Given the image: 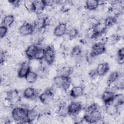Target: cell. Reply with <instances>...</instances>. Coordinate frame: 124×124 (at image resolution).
<instances>
[{"instance_id": "obj_1", "label": "cell", "mask_w": 124, "mask_h": 124, "mask_svg": "<svg viewBox=\"0 0 124 124\" xmlns=\"http://www.w3.org/2000/svg\"><path fill=\"white\" fill-rule=\"evenodd\" d=\"M28 109L23 106L15 107L12 110V118L15 121L18 123H28L27 119Z\"/></svg>"}, {"instance_id": "obj_2", "label": "cell", "mask_w": 124, "mask_h": 124, "mask_svg": "<svg viewBox=\"0 0 124 124\" xmlns=\"http://www.w3.org/2000/svg\"><path fill=\"white\" fill-rule=\"evenodd\" d=\"M84 119L87 123H97L99 121L102 119L100 108L94 109L90 112L85 113Z\"/></svg>"}, {"instance_id": "obj_3", "label": "cell", "mask_w": 124, "mask_h": 124, "mask_svg": "<svg viewBox=\"0 0 124 124\" xmlns=\"http://www.w3.org/2000/svg\"><path fill=\"white\" fill-rule=\"evenodd\" d=\"M53 83L57 87H59L65 90L71 83L70 77L58 75L53 79Z\"/></svg>"}, {"instance_id": "obj_4", "label": "cell", "mask_w": 124, "mask_h": 124, "mask_svg": "<svg viewBox=\"0 0 124 124\" xmlns=\"http://www.w3.org/2000/svg\"><path fill=\"white\" fill-rule=\"evenodd\" d=\"M56 56V50L52 46H49L45 49L44 60L47 63L51 65L55 61Z\"/></svg>"}, {"instance_id": "obj_5", "label": "cell", "mask_w": 124, "mask_h": 124, "mask_svg": "<svg viewBox=\"0 0 124 124\" xmlns=\"http://www.w3.org/2000/svg\"><path fill=\"white\" fill-rule=\"evenodd\" d=\"M33 25L30 23L25 22L18 29V33L21 36L31 35L34 32Z\"/></svg>"}, {"instance_id": "obj_6", "label": "cell", "mask_w": 124, "mask_h": 124, "mask_svg": "<svg viewBox=\"0 0 124 124\" xmlns=\"http://www.w3.org/2000/svg\"><path fill=\"white\" fill-rule=\"evenodd\" d=\"M67 30V24L65 22H60L55 27L53 34L56 37H62L66 34Z\"/></svg>"}, {"instance_id": "obj_7", "label": "cell", "mask_w": 124, "mask_h": 124, "mask_svg": "<svg viewBox=\"0 0 124 124\" xmlns=\"http://www.w3.org/2000/svg\"><path fill=\"white\" fill-rule=\"evenodd\" d=\"M105 52V45L100 43H95L93 44L91 47L90 53L93 56H98Z\"/></svg>"}, {"instance_id": "obj_8", "label": "cell", "mask_w": 124, "mask_h": 124, "mask_svg": "<svg viewBox=\"0 0 124 124\" xmlns=\"http://www.w3.org/2000/svg\"><path fill=\"white\" fill-rule=\"evenodd\" d=\"M31 67L28 62H25L20 63L17 70V76L19 78H25L27 74L30 71Z\"/></svg>"}, {"instance_id": "obj_9", "label": "cell", "mask_w": 124, "mask_h": 124, "mask_svg": "<svg viewBox=\"0 0 124 124\" xmlns=\"http://www.w3.org/2000/svg\"><path fill=\"white\" fill-rule=\"evenodd\" d=\"M82 108V105L78 102L73 101L68 106V114L72 116L77 114Z\"/></svg>"}, {"instance_id": "obj_10", "label": "cell", "mask_w": 124, "mask_h": 124, "mask_svg": "<svg viewBox=\"0 0 124 124\" xmlns=\"http://www.w3.org/2000/svg\"><path fill=\"white\" fill-rule=\"evenodd\" d=\"M39 47L35 45L31 44L29 46L25 51V54L27 59L31 60L34 58L35 53Z\"/></svg>"}, {"instance_id": "obj_11", "label": "cell", "mask_w": 124, "mask_h": 124, "mask_svg": "<svg viewBox=\"0 0 124 124\" xmlns=\"http://www.w3.org/2000/svg\"><path fill=\"white\" fill-rule=\"evenodd\" d=\"M115 94L112 92L106 90L101 94V99L104 102L105 105L109 103H111L113 100Z\"/></svg>"}, {"instance_id": "obj_12", "label": "cell", "mask_w": 124, "mask_h": 124, "mask_svg": "<svg viewBox=\"0 0 124 124\" xmlns=\"http://www.w3.org/2000/svg\"><path fill=\"white\" fill-rule=\"evenodd\" d=\"M38 93V90L33 87H28L23 92V96L28 99H35Z\"/></svg>"}, {"instance_id": "obj_13", "label": "cell", "mask_w": 124, "mask_h": 124, "mask_svg": "<svg viewBox=\"0 0 124 124\" xmlns=\"http://www.w3.org/2000/svg\"><path fill=\"white\" fill-rule=\"evenodd\" d=\"M96 71L97 75L102 77L106 74L109 71V65L107 62L99 63L96 68Z\"/></svg>"}, {"instance_id": "obj_14", "label": "cell", "mask_w": 124, "mask_h": 124, "mask_svg": "<svg viewBox=\"0 0 124 124\" xmlns=\"http://www.w3.org/2000/svg\"><path fill=\"white\" fill-rule=\"evenodd\" d=\"M45 7L46 4L44 1H33V12H35L38 15L43 14Z\"/></svg>"}, {"instance_id": "obj_15", "label": "cell", "mask_w": 124, "mask_h": 124, "mask_svg": "<svg viewBox=\"0 0 124 124\" xmlns=\"http://www.w3.org/2000/svg\"><path fill=\"white\" fill-rule=\"evenodd\" d=\"M45 17L38 16V18L33 22V27L34 29L40 31L44 29L46 26Z\"/></svg>"}, {"instance_id": "obj_16", "label": "cell", "mask_w": 124, "mask_h": 124, "mask_svg": "<svg viewBox=\"0 0 124 124\" xmlns=\"http://www.w3.org/2000/svg\"><path fill=\"white\" fill-rule=\"evenodd\" d=\"M93 30L94 31L95 33V37L96 36H97L98 35L102 34L105 33L106 30L107 29V27L106 26L104 22H98L93 27Z\"/></svg>"}, {"instance_id": "obj_17", "label": "cell", "mask_w": 124, "mask_h": 124, "mask_svg": "<svg viewBox=\"0 0 124 124\" xmlns=\"http://www.w3.org/2000/svg\"><path fill=\"white\" fill-rule=\"evenodd\" d=\"M83 94H84V88L81 86H74L70 93V95L75 98Z\"/></svg>"}, {"instance_id": "obj_18", "label": "cell", "mask_w": 124, "mask_h": 124, "mask_svg": "<svg viewBox=\"0 0 124 124\" xmlns=\"http://www.w3.org/2000/svg\"><path fill=\"white\" fill-rule=\"evenodd\" d=\"M105 112L108 114L115 116L118 114L117 106L112 103L106 105Z\"/></svg>"}, {"instance_id": "obj_19", "label": "cell", "mask_w": 124, "mask_h": 124, "mask_svg": "<svg viewBox=\"0 0 124 124\" xmlns=\"http://www.w3.org/2000/svg\"><path fill=\"white\" fill-rule=\"evenodd\" d=\"M15 16L12 14L5 16L2 19V25L6 27H10L15 22Z\"/></svg>"}, {"instance_id": "obj_20", "label": "cell", "mask_w": 124, "mask_h": 124, "mask_svg": "<svg viewBox=\"0 0 124 124\" xmlns=\"http://www.w3.org/2000/svg\"><path fill=\"white\" fill-rule=\"evenodd\" d=\"M38 75L36 72L33 71H30L25 77V79L29 83H33L38 79Z\"/></svg>"}, {"instance_id": "obj_21", "label": "cell", "mask_w": 124, "mask_h": 124, "mask_svg": "<svg viewBox=\"0 0 124 124\" xmlns=\"http://www.w3.org/2000/svg\"><path fill=\"white\" fill-rule=\"evenodd\" d=\"M99 5L98 1L95 0H89L86 1L85 8L89 11H94Z\"/></svg>"}, {"instance_id": "obj_22", "label": "cell", "mask_w": 124, "mask_h": 124, "mask_svg": "<svg viewBox=\"0 0 124 124\" xmlns=\"http://www.w3.org/2000/svg\"><path fill=\"white\" fill-rule=\"evenodd\" d=\"M82 53V50L81 49V47H80L78 45H77L74 46L72 48L70 54L73 58H75L78 61V58L81 57Z\"/></svg>"}, {"instance_id": "obj_23", "label": "cell", "mask_w": 124, "mask_h": 124, "mask_svg": "<svg viewBox=\"0 0 124 124\" xmlns=\"http://www.w3.org/2000/svg\"><path fill=\"white\" fill-rule=\"evenodd\" d=\"M120 76V74L118 71L111 72L108 76L107 78V84L108 86L111 83H114L118 79Z\"/></svg>"}, {"instance_id": "obj_24", "label": "cell", "mask_w": 124, "mask_h": 124, "mask_svg": "<svg viewBox=\"0 0 124 124\" xmlns=\"http://www.w3.org/2000/svg\"><path fill=\"white\" fill-rule=\"evenodd\" d=\"M31 69H32L33 71H38L41 68V62L40 61L33 59L31 60V62L29 63Z\"/></svg>"}, {"instance_id": "obj_25", "label": "cell", "mask_w": 124, "mask_h": 124, "mask_svg": "<svg viewBox=\"0 0 124 124\" xmlns=\"http://www.w3.org/2000/svg\"><path fill=\"white\" fill-rule=\"evenodd\" d=\"M66 33L70 39H74L78 35V31L74 27H71L70 29L67 30Z\"/></svg>"}, {"instance_id": "obj_26", "label": "cell", "mask_w": 124, "mask_h": 124, "mask_svg": "<svg viewBox=\"0 0 124 124\" xmlns=\"http://www.w3.org/2000/svg\"><path fill=\"white\" fill-rule=\"evenodd\" d=\"M47 77L49 79H53L55 77L58 76V69L56 67L50 68L46 73Z\"/></svg>"}, {"instance_id": "obj_27", "label": "cell", "mask_w": 124, "mask_h": 124, "mask_svg": "<svg viewBox=\"0 0 124 124\" xmlns=\"http://www.w3.org/2000/svg\"><path fill=\"white\" fill-rule=\"evenodd\" d=\"M45 56V49L43 48L39 47L35 53L34 58L39 61H41L44 59Z\"/></svg>"}, {"instance_id": "obj_28", "label": "cell", "mask_w": 124, "mask_h": 124, "mask_svg": "<svg viewBox=\"0 0 124 124\" xmlns=\"http://www.w3.org/2000/svg\"><path fill=\"white\" fill-rule=\"evenodd\" d=\"M104 22L107 28L112 27L114 24L117 23L116 18L109 16H108L107 18H106Z\"/></svg>"}, {"instance_id": "obj_29", "label": "cell", "mask_w": 124, "mask_h": 124, "mask_svg": "<svg viewBox=\"0 0 124 124\" xmlns=\"http://www.w3.org/2000/svg\"><path fill=\"white\" fill-rule=\"evenodd\" d=\"M24 6L26 9L29 12H33V1H24Z\"/></svg>"}, {"instance_id": "obj_30", "label": "cell", "mask_w": 124, "mask_h": 124, "mask_svg": "<svg viewBox=\"0 0 124 124\" xmlns=\"http://www.w3.org/2000/svg\"><path fill=\"white\" fill-rule=\"evenodd\" d=\"M63 122L65 124H73L75 123V119L74 118L72 117V116L69 115H66L64 117H63L62 119Z\"/></svg>"}, {"instance_id": "obj_31", "label": "cell", "mask_w": 124, "mask_h": 124, "mask_svg": "<svg viewBox=\"0 0 124 124\" xmlns=\"http://www.w3.org/2000/svg\"><path fill=\"white\" fill-rule=\"evenodd\" d=\"M8 28L3 26L1 25L0 27V38H3L5 37V36L8 33Z\"/></svg>"}, {"instance_id": "obj_32", "label": "cell", "mask_w": 124, "mask_h": 124, "mask_svg": "<svg viewBox=\"0 0 124 124\" xmlns=\"http://www.w3.org/2000/svg\"><path fill=\"white\" fill-rule=\"evenodd\" d=\"M93 102L99 108H102L104 105H105L101 98H100L99 97H95V98L93 99Z\"/></svg>"}, {"instance_id": "obj_33", "label": "cell", "mask_w": 124, "mask_h": 124, "mask_svg": "<svg viewBox=\"0 0 124 124\" xmlns=\"http://www.w3.org/2000/svg\"><path fill=\"white\" fill-rule=\"evenodd\" d=\"M3 105L4 108H10L13 105V103L12 101L8 98H7L4 100H3Z\"/></svg>"}, {"instance_id": "obj_34", "label": "cell", "mask_w": 124, "mask_h": 124, "mask_svg": "<svg viewBox=\"0 0 124 124\" xmlns=\"http://www.w3.org/2000/svg\"><path fill=\"white\" fill-rule=\"evenodd\" d=\"M117 55L118 57H124V48H120L117 50Z\"/></svg>"}]
</instances>
